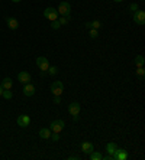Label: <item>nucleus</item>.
Returning a JSON list of instances; mask_svg holds the SVG:
<instances>
[{
  "label": "nucleus",
  "instance_id": "obj_1",
  "mask_svg": "<svg viewBox=\"0 0 145 160\" xmlns=\"http://www.w3.org/2000/svg\"><path fill=\"white\" fill-rule=\"evenodd\" d=\"M68 113L71 114L72 117V121H77L78 120V115H80V104L77 101H74L68 105Z\"/></svg>",
  "mask_w": 145,
  "mask_h": 160
},
{
  "label": "nucleus",
  "instance_id": "obj_2",
  "mask_svg": "<svg viewBox=\"0 0 145 160\" xmlns=\"http://www.w3.org/2000/svg\"><path fill=\"white\" fill-rule=\"evenodd\" d=\"M58 14H61V16H70V12H71V6L68 2H61L60 5H58V9H57Z\"/></svg>",
  "mask_w": 145,
  "mask_h": 160
},
{
  "label": "nucleus",
  "instance_id": "obj_3",
  "mask_svg": "<svg viewBox=\"0 0 145 160\" xmlns=\"http://www.w3.org/2000/svg\"><path fill=\"white\" fill-rule=\"evenodd\" d=\"M44 18L48 19L49 22H54V20L58 19V12L54 7H47V9L44 10Z\"/></svg>",
  "mask_w": 145,
  "mask_h": 160
},
{
  "label": "nucleus",
  "instance_id": "obj_4",
  "mask_svg": "<svg viewBox=\"0 0 145 160\" xmlns=\"http://www.w3.org/2000/svg\"><path fill=\"white\" fill-rule=\"evenodd\" d=\"M63 91H64V84L61 81H54L52 84H51V92L54 95H60L61 97Z\"/></svg>",
  "mask_w": 145,
  "mask_h": 160
},
{
  "label": "nucleus",
  "instance_id": "obj_5",
  "mask_svg": "<svg viewBox=\"0 0 145 160\" xmlns=\"http://www.w3.org/2000/svg\"><path fill=\"white\" fill-rule=\"evenodd\" d=\"M49 130L52 133H61L64 130V121L63 120H54L51 124H49Z\"/></svg>",
  "mask_w": 145,
  "mask_h": 160
},
{
  "label": "nucleus",
  "instance_id": "obj_6",
  "mask_svg": "<svg viewBox=\"0 0 145 160\" xmlns=\"http://www.w3.org/2000/svg\"><path fill=\"white\" fill-rule=\"evenodd\" d=\"M36 65H38V68L42 72H47V69L49 68V62H48V58L45 57H38L36 58Z\"/></svg>",
  "mask_w": 145,
  "mask_h": 160
},
{
  "label": "nucleus",
  "instance_id": "obj_7",
  "mask_svg": "<svg viewBox=\"0 0 145 160\" xmlns=\"http://www.w3.org/2000/svg\"><path fill=\"white\" fill-rule=\"evenodd\" d=\"M128 151L125 150V149H116V151L113 153V160H126L128 159Z\"/></svg>",
  "mask_w": 145,
  "mask_h": 160
},
{
  "label": "nucleus",
  "instance_id": "obj_8",
  "mask_svg": "<svg viewBox=\"0 0 145 160\" xmlns=\"http://www.w3.org/2000/svg\"><path fill=\"white\" fill-rule=\"evenodd\" d=\"M134 22L138 25L145 23V12L144 10H136V12H134Z\"/></svg>",
  "mask_w": 145,
  "mask_h": 160
},
{
  "label": "nucleus",
  "instance_id": "obj_9",
  "mask_svg": "<svg viewBox=\"0 0 145 160\" xmlns=\"http://www.w3.org/2000/svg\"><path fill=\"white\" fill-rule=\"evenodd\" d=\"M18 80H19L20 84H29L31 82V74H29L28 71H20L19 74H18Z\"/></svg>",
  "mask_w": 145,
  "mask_h": 160
},
{
  "label": "nucleus",
  "instance_id": "obj_10",
  "mask_svg": "<svg viewBox=\"0 0 145 160\" xmlns=\"http://www.w3.org/2000/svg\"><path fill=\"white\" fill-rule=\"evenodd\" d=\"M16 121H18V126H20V127H28L29 124H31V117L26 115V114H22V115L18 117Z\"/></svg>",
  "mask_w": 145,
  "mask_h": 160
},
{
  "label": "nucleus",
  "instance_id": "obj_11",
  "mask_svg": "<svg viewBox=\"0 0 145 160\" xmlns=\"http://www.w3.org/2000/svg\"><path fill=\"white\" fill-rule=\"evenodd\" d=\"M93 150H94L93 143H90V141H83L81 143V151L84 153V154H90Z\"/></svg>",
  "mask_w": 145,
  "mask_h": 160
},
{
  "label": "nucleus",
  "instance_id": "obj_12",
  "mask_svg": "<svg viewBox=\"0 0 145 160\" xmlns=\"http://www.w3.org/2000/svg\"><path fill=\"white\" fill-rule=\"evenodd\" d=\"M23 94L26 95V97H32V95L35 94V87L31 82L29 84H25V87H23Z\"/></svg>",
  "mask_w": 145,
  "mask_h": 160
},
{
  "label": "nucleus",
  "instance_id": "obj_13",
  "mask_svg": "<svg viewBox=\"0 0 145 160\" xmlns=\"http://www.w3.org/2000/svg\"><path fill=\"white\" fill-rule=\"evenodd\" d=\"M6 23H7L9 29H12V30L19 28V22H18V19H14V18H6Z\"/></svg>",
  "mask_w": 145,
  "mask_h": 160
},
{
  "label": "nucleus",
  "instance_id": "obj_14",
  "mask_svg": "<svg viewBox=\"0 0 145 160\" xmlns=\"http://www.w3.org/2000/svg\"><path fill=\"white\" fill-rule=\"evenodd\" d=\"M39 137L44 139V140H48L49 137H51V130L49 128H41L39 130Z\"/></svg>",
  "mask_w": 145,
  "mask_h": 160
},
{
  "label": "nucleus",
  "instance_id": "obj_15",
  "mask_svg": "<svg viewBox=\"0 0 145 160\" xmlns=\"http://www.w3.org/2000/svg\"><path fill=\"white\" fill-rule=\"evenodd\" d=\"M116 149H118V146H116V143H113V141H110V143H107V144H106V151H107V154L113 156V153L116 151Z\"/></svg>",
  "mask_w": 145,
  "mask_h": 160
},
{
  "label": "nucleus",
  "instance_id": "obj_16",
  "mask_svg": "<svg viewBox=\"0 0 145 160\" xmlns=\"http://www.w3.org/2000/svg\"><path fill=\"white\" fill-rule=\"evenodd\" d=\"M2 87H3V90H12L13 81L10 80V78H5V80L2 81Z\"/></svg>",
  "mask_w": 145,
  "mask_h": 160
},
{
  "label": "nucleus",
  "instance_id": "obj_17",
  "mask_svg": "<svg viewBox=\"0 0 145 160\" xmlns=\"http://www.w3.org/2000/svg\"><path fill=\"white\" fill-rule=\"evenodd\" d=\"M89 156H90V160H103V156H102V153H99V151L93 150Z\"/></svg>",
  "mask_w": 145,
  "mask_h": 160
},
{
  "label": "nucleus",
  "instance_id": "obj_18",
  "mask_svg": "<svg viewBox=\"0 0 145 160\" xmlns=\"http://www.w3.org/2000/svg\"><path fill=\"white\" fill-rule=\"evenodd\" d=\"M57 20L60 22V25H61V26H64V25H67L68 22L71 20V18H70V16H61V18H58Z\"/></svg>",
  "mask_w": 145,
  "mask_h": 160
},
{
  "label": "nucleus",
  "instance_id": "obj_19",
  "mask_svg": "<svg viewBox=\"0 0 145 160\" xmlns=\"http://www.w3.org/2000/svg\"><path fill=\"white\" fill-rule=\"evenodd\" d=\"M100 28H102L100 20H93V22H90V29H100Z\"/></svg>",
  "mask_w": 145,
  "mask_h": 160
},
{
  "label": "nucleus",
  "instance_id": "obj_20",
  "mask_svg": "<svg viewBox=\"0 0 145 160\" xmlns=\"http://www.w3.org/2000/svg\"><path fill=\"white\" fill-rule=\"evenodd\" d=\"M135 65L136 66H144V57L142 55H138L135 58Z\"/></svg>",
  "mask_w": 145,
  "mask_h": 160
},
{
  "label": "nucleus",
  "instance_id": "obj_21",
  "mask_svg": "<svg viewBox=\"0 0 145 160\" xmlns=\"http://www.w3.org/2000/svg\"><path fill=\"white\" fill-rule=\"evenodd\" d=\"M2 97H3L5 100H10L12 97H13V92H12L10 90H5L3 91V94H2Z\"/></svg>",
  "mask_w": 145,
  "mask_h": 160
},
{
  "label": "nucleus",
  "instance_id": "obj_22",
  "mask_svg": "<svg viewBox=\"0 0 145 160\" xmlns=\"http://www.w3.org/2000/svg\"><path fill=\"white\" fill-rule=\"evenodd\" d=\"M47 72H48L49 75H57V74H58V68H57V66H49L48 69H47Z\"/></svg>",
  "mask_w": 145,
  "mask_h": 160
},
{
  "label": "nucleus",
  "instance_id": "obj_23",
  "mask_svg": "<svg viewBox=\"0 0 145 160\" xmlns=\"http://www.w3.org/2000/svg\"><path fill=\"white\" fill-rule=\"evenodd\" d=\"M136 75L141 76V78H142V76L145 75V69H144V66H136Z\"/></svg>",
  "mask_w": 145,
  "mask_h": 160
},
{
  "label": "nucleus",
  "instance_id": "obj_24",
  "mask_svg": "<svg viewBox=\"0 0 145 160\" xmlns=\"http://www.w3.org/2000/svg\"><path fill=\"white\" fill-rule=\"evenodd\" d=\"M52 141H58L60 140V133H51V137H49Z\"/></svg>",
  "mask_w": 145,
  "mask_h": 160
},
{
  "label": "nucleus",
  "instance_id": "obj_25",
  "mask_svg": "<svg viewBox=\"0 0 145 160\" xmlns=\"http://www.w3.org/2000/svg\"><path fill=\"white\" fill-rule=\"evenodd\" d=\"M51 28L55 29V30H58V29L61 28V25H60V22H58V20H54L52 23H51Z\"/></svg>",
  "mask_w": 145,
  "mask_h": 160
},
{
  "label": "nucleus",
  "instance_id": "obj_26",
  "mask_svg": "<svg viewBox=\"0 0 145 160\" xmlns=\"http://www.w3.org/2000/svg\"><path fill=\"white\" fill-rule=\"evenodd\" d=\"M97 35H99V33H97V29H90V38H92V39H96Z\"/></svg>",
  "mask_w": 145,
  "mask_h": 160
},
{
  "label": "nucleus",
  "instance_id": "obj_27",
  "mask_svg": "<svg viewBox=\"0 0 145 160\" xmlns=\"http://www.w3.org/2000/svg\"><path fill=\"white\" fill-rule=\"evenodd\" d=\"M129 10H130V12H136V10H139V7H138L136 3H132V5L129 6Z\"/></svg>",
  "mask_w": 145,
  "mask_h": 160
},
{
  "label": "nucleus",
  "instance_id": "obj_28",
  "mask_svg": "<svg viewBox=\"0 0 145 160\" xmlns=\"http://www.w3.org/2000/svg\"><path fill=\"white\" fill-rule=\"evenodd\" d=\"M54 104H61V97L60 95H54Z\"/></svg>",
  "mask_w": 145,
  "mask_h": 160
},
{
  "label": "nucleus",
  "instance_id": "obj_29",
  "mask_svg": "<svg viewBox=\"0 0 145 160\" xmlns=\"http://www.w3.org/2000/svg\"><path fill=\"white\" fill-rule=\"evenodd\" d=\"M68 159H70V160H74V159H78V156H70V157H68Z\"/></svg>",
  "mask_w": 145,
  "mask_h": 160
},
{
  "label": "nucleus",
  "instance_id": "obj_30",
  "mask_svg": "<svg viewBox=\"0 0 145 160\" xmlns=\"http://www.w3.org/2000/svg\"><path fill=\"white\" fill-rule=\"evenodd\" d=\"M3 91H5V90H3V87H2V84H0V95L3 94Z\"/></svg>",
  "mask_w": 145,
  "mask_h": 160
},
{
  "label": "nucleus",
  "instance_id": "obj_31",
  "mask_svg": "<svg viewBox=\"0 0 145 160\" xmlns=\"http://www.w3.org/2000/svg\"><path fill=\"white\" fill-rule=\"evenodd\" d=\"M113 2H116V3H121V2H123V0H113Z\"/></svg>",
  "mask_w": 145,
  "mask_h": 160
},
{
  "label": "nucleus",
  "instance_id": "obj_32",
  "mask_svg": "<svg viewBox=\"0 0 145 160\" xmlns=\"http://www.w3.org/2000/svg\"><path fill=\"white\" fill-rule=\"evenodd\" d=\"M12 2H13V3H19L20 0H12Z\"/></svg>",
  "mask_w": 145,
  "mask_h": 160
},
{
  "label": "nucleus",
  "instance_id": "obj_33",
  "mask_svg": "<svg viewBox=\"0 0 145 160\" xmlns=\"http://www.w3.org/2000/svg\"><path fill=\"white\" fill-rule=\"evenodd\" d=\"M142 2H144V0H142Z\"/></svg>",
  "mask_w": 145,
  "mask_h": 160
}]
</instances>
